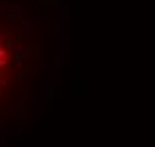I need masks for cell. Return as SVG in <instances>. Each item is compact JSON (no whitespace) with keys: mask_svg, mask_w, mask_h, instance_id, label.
<instances>
[{"mask_svg":"<svg viewBox=\"0 0 155 147\" xmlns=\"http://www.w3.org/2000/svg\"><path fill=\"white\" fill-rule=\"evenodd\" d=\"M36 42L24 16L0 4V123L24 106L36 76Z\"/></svg>","mask_w":155,"mask_h":147,"instance_id":"6da1fadb","label":"cell"}]
</instances>
